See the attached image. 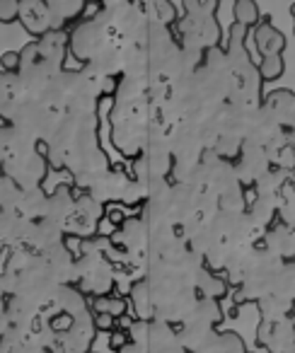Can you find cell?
<instances>
[{
	"mask_svg": "<svg viewBox=\"0 0 295 353\" xmlns=\"http://www.w3.org/2000/svg\"><path fill=\"white\" fill-rule=\"evenodd\" d=\"M256 341L269 353H295V324L285 319H261Z\"/></svg>",
	"mask_w": 295,
	"mask_h": 353,
	"instance_id": "cell-1",
	"label": "cell"
},
{
	"mask_svg": "<svg viewBox=\"0 0 295 353\" xmlns=\"http://www.w3.org/2000/svg\"><path fill=\"white\" fill-rule=\"evenodd\" d=\"M271 167L274 165H271L266 148L256 145V143H252V141H245V145H242L240 155H237V160H235V170H237V176H240V182L245 184V187H254Z\"/></svg>",
	"mask_w": 295,
	"mask_h": 353,
	"instance_id": "cell-2",
	"label": "cell"
},
{
	"mask_svg": "<svg viewBox=\"0 0 295 353\" xmlns=\"http://www.w3.org/2000/svg\"><path fill=\"white\" fill-rule=\"evenodd\" d=\"M20 22L32 37H44L51 30H56V17L54 10L46 0H22L20 8Z\"/></svg>",
	"mask_w": 295,
	"mask_h": 353,
	"instance_id": "cell-3",
	"label": "cell"
},
{
	"mask_svg": "<svg viewBox=\"0 0 295 353\" xmlns=\"http://www.w3.org/2000/svg\"><path fill=\"white\" fill-rule=\"evenodd\" d=\"M250 37L254 39V46L261 59L264 56H281L285 49V34L274 25L271 17H261L250 30Z\"/></svg>",
	"mask_w": 295,
	"mask_h": 353,
	"instance_id": "cell-4",
	"label": "cell"
},
{
	"mask_svg": "<svg viewBox=\"0 0 295 353\" xmlns=\"http://www.w3.org/2000/svg\"><path fill=\"white\" fill-rule=\"evenodd\" d=\"M46 3L54 10L56 30H61L63 25H78L90 3H102V0H46Z\"/></svg>",
	"mask_w": 295,
	"mask_h": 353,
	"instance_id": "cell-5",
	"label": "cell"
},
{
	"mask_svg": "<svg viewBox=\"0 0 295 353\" xmlns=\"http://www.w3.org/2000/svg\"><path fill=\"white\" fill-rule=\"evenodd\" d=\"M230 293V281L223 279L218 271L208 269L203 266L201 274L196 279V295L199 298H213V300H221Z\"/></svg>",
	"mask_w": 295,
	"mask_h": 353,
	"instance_id": "cell-6",
	"label": "cell"
},
{
	"mask_svg": "<svg viewBox=\"0 0 295 353\" xmlns=\"http://www.w3.org/2000/svg\"><path fill=\"white\" fill-rule=\"evenodd\" d=\"M90 305H92V312H109L114 317L121 319L123 314L128 312V298L119 293H109V295H97V298H90Z\"/></svg>",
	"mask_w": 295,
	"mask_h": 353,
	"instance_id": "cell-7",
	"label": "cell"
},
{
	"mask_svg": "<svg viewBox=\"0 0 295 353\" xmlns=\"http://www.w3.org/2000/svg\"><path fill=\"white\" fill-rule=\"evenodd\" d=\"M232 15H235V22H237V25H245V27H250V30L256 25V22L261 20L259 6H256L254 0H235Z\"/></svg>",
	"mask_w": 295,
	"mask_h": 353,
	"instance_id": "cell-8",
	"label": "cell"
},
{
	"mask_svg": "<svg viewBox=\"0 0 295 353\" xmlns=\"http://www.w3.org/2000/svg\"><path fill=\"white\" fill-rule=\"evenodd\" d=\"M256 65H259L261 80H278L285 70L283 56H264Z\"/></svg>",
	"mask_w": 295,
	"mask_h": 353,
	"instance_id": "cell-9",
	"label": "cell"
},
{
	"mask_svg": "<svg viewBox=\"0 0 295 353\" xmlns=\"http://www.w3.org/2000/svg\"><path fill=\"white\" fill-rule=\"evenodd\" d=\"M20 8L22 0H0V22L10 25V22L20 20Z\"/></svg>",
	"mask_w": 295,
	"mask_h": 353,
	"instance_id": "cell-10",
	"label": "cell"
},
{
	"mask_svg": "<svg viewBox=\"0 0 295 353\" xmlns=\"http://www.w3.org/2000/svg\"><path fill=\"white\" fill-rule=\"evenodd\" d=\"M0 68H3V73H20L22 70V54L20 51H8V54H3V59H0Z\"/></svg>",
	"mask_w": 295,
	"mask_h": 353,
	"instance_id": "cell-11",
	"label": "cell"
},
{
	"mask_svg": "<svg viewBox=\"0 0 295 353\" xmlns=\"http://www.w3.org/2000/svg\"><path fill=\"white\" fill-rule=\"evenodd\" d=\"M92 319H94L97 332L112 334L114 329H119V317H114V314H109V312H92Z\"/></svg>",
	"mask_w": 295,
	"mask_h": 353,
	"instance_id": "cell-12",
	"label": "cell"
},
{
	"mask_svg": "<svg viewBox=\"0 0 295 353\" xmlns=\"http://www.w3.org/2000/svg\"><path fill=\"white\" fill-rule=\"evenodd\" d=\"M128 341H131V336H128V329H114L112 336H109V343H112L114 351H121Z\"/></svg>",
	"mask_w": 295,
	"mask_h": 353,
	"instance_id": "cell-13",
	"label": "cell"
},
{
	"mask_svg": "<svg viewBox=\"0 0 295 353\" xmlns=\"http://www.w3.org/2000/svg\"><path fill=\"white\" fill-rule=\"evenodd\" d=\"M104 218H107V221L112 223L114 228H121L123 221H126L123 211H121V208H116V206H107V213H104Z\"/></svg>",
	"mask_w": 295,
	"mask_h": 353,
	"instance_id": "cell-14",
	"label": "cell"
},
{
	"mask_svg": "<svg viewBox=\"0 0 295 353\" xmlns=\"http://www.w3.org/2000/svg\"><path fill=\"white\" fill-rule=\"evenodd\" d=\"M290 15H293V22H295V3H293V8H290ZM293 30H295V25H293Z\"/></svg>",
	"mask_w": 295,
	"mask_h": 353,
	"instance_id": "cell-15",
	"label": "cell"
},
{
	"mask_svg": "<svg viewBox=\"0 0 295 353\" xmlns=\"http://www.w3.org/2000/svg\"><path fill=\"white\" fill-rule=\"evenodd\" d=\"M290 184H293V187H295V170L290 172Z\"/></svg>",
	"mask_w": 295,
	"mask_h": 353,
	"instance_id": "cell-16",
	"label": "cell"
}]
</instances>
